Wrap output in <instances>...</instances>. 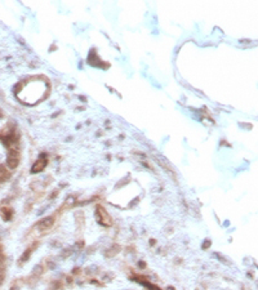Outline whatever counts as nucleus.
<instances>
[{"mask_svg":"<svg viewBox=\"0 0 258 290\" xmlns=\"http://www.w3.org/2000/svg\"><path fill=\"white\" fill-rule=\"evenodd\" d=\"M52 223H53V218H48V219H45V220H43L41 222V225H40V227L41 228H49L50 226H52Z\"/></svg>","mask_w":258,"mask_h":290,"instance_id":"3","label":"nucleus"},{"mask_svg":"<svg viewBox=\"0 0 258 290\" xmlns=\"http://www.w3.org/2000/svg\"><path fill=\"white\" fill-rule=\"evenodd\" d=\"M44 165H45V160H40V161H38V163H35V164H34V168H32L31 172H32V173H35V172H40V170L44 168Z\"/></svg>","mask_w":258,"mask_h":290,"instance_id":"2","label":"nucleus"},{"mask_svg":"<svg viewBox=\"0 0 258 290\" xmlns=\"http://www.w3.org/2000/svg\"><path fill=\"white\" fill-rule=\"evenodd\" d=\"M18 165V159H14V157H8L7 159V166L9 169H14Z\"/></svg>","mask_w":258,"mask_h":290,"instance_id":"1","label":"nucleus"},{"mask_svg":"<svg viewBox=\"0 0 258 290\" xmlns=\"http://www.w3.org/2000/svg\"><path fill=\"white\" fill-rule=\"evenodd\" d=\"M5 173V166H3V165H0V175H3Z\"/></svg>","mask_w":258,"mask_h":290,"instance_id":"4","label":"nucleus"}]
</instances>
